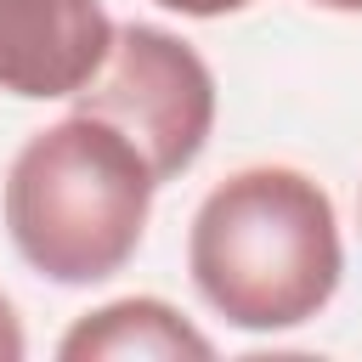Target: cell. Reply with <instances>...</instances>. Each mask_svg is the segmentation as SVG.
Instances as JSON below:
<instances>
[{
	"instance_id": "7a4b0ae2",
	"label": "cell",
	"mask_w": 362,
	"mask_h": 362,
	"mask_svg": "<svg viewBox=\"0 0 362 362\" xmlns=\"http://www.w3.org/2000/svg\"><path fill=\"white\" fill-rule=\"evenodd\" d=\"M153 192L158 181L130 136L90 113H68L11 158L6 232L51 283H102L141 249Z\"/></svg>"
},
{
	"instance_id": "277c9868",
	"label": "cell",
	"mask_w": 362,
	"mask_h": 362,
	"mask_svg": "<svg viewBox=\"0 0 362 362\" xmlns=\"http://www.w3.org/2000/svg\"><path fill=\"white\" fill-rule=\"evenodd\" d=\"M102 0H0V90L28 102L74 96L107 57Z\"/></svg>"
},
{
	"instance_id": "6da1fadb",
	"label": "cell",
	"mask_w": 362,
	"mask_h": 362,
	"mask_svg": "<svg viewBox=\"0 0 362 362\" xmlns=\"http://www.w3.org/2000/svg\"><path fill=\"white\" fill-rule=\"evenodd\" d=\"M187 272L243 334L311 322L345 272L334 198L288 164H249L209 187L187 232Z\"/></svg>"
},
{
	"instance_id": "52a82bcc",
	"label": "cell",
	"mask_w": 362,
	"mask_h": 362,
	"mask_svg": "<svg viewBox=\"0 0 362 362\" xmlns=\"http://www.w3.org/2000/svg\"><path fill=\"white\" fill-rule=\"evenodd\" d=\"M158 6H170L181 17H226V11H243L249 0H158Z\"/></svg>"
},
{
	"instance_id": "8992f818",
	"label": "cell",
	"mask_w": 362,
	"mask_h": 362,
	"mask_svg": "<svg viewBox=\"0 0 362 362\" xmlns=\"http://www.w3.org/2000/svg\"><path fill=\"white\" fill-rule=\"evenodd\" d=\"M28 351V339H23V322H17V305L0 294V362H17Z\"/></svg>"
},
{
	"instance_id": "5b68a950",
	"label": "cell",
	"mask_w": 362,
	"mask_h": 362,
	"mask_svg": "<svg viewBox=\"0 0 362 362\" xmlns=\"http://www.w3.org/2000/svg\"><path fill=\"white\" fill-rule=\"evenodd\" d=\"M62 362H209L215 345L164 300L153 294H130L113 305L85 311L62 345Z\"/></svg>"
},
{
	"instance_id": "3957f363",
	"label": "cell",
	"mask_w": 362,
	"mask_h": 362,
	"mask_svg": "<svg viewBox=\"0 0 362 362\" xmlns=\"http://www.w3.org/2000/svg\"><path fill=\"white\" fill-rule=\"evenodd\" d=\"M74 113H90L136 141L153 181H175L215 130V74L204 57L153 23L113 28L102 68L74 90Z\"/></svg>"
},
{
	"instance_id": "ba28073f",
	"label": "cell",
	"mask_w": 362,
	"mask_h": 362,
	"mask_svg": "<svg viewBox=\"0 0 362 362\" xmlns=\"http://www.w3.org/2000/svg\"><path fill=\"white\" fill-rule=\"evenodd\" d=\"M311 6H328V11H362V0H311Z\"/></svg>"
}]
</instances>
